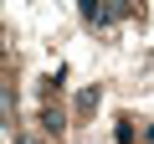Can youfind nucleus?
<instances>
[{
  "label": "nucleus",
  "instance_id": "f257e3e1",
  "mask_svg": "<svg viewBox=\"0 0 154 144\" xmlns=\"http://www.w3.org/2000/svg\"><path fill=\"white\" fill-rule=\"evenodd\" d=\"M82 16L93 21V26H108L113 16H123V11H113V5H82Z\"/></svg>",
  "mask_w": 154,
  "mask_h": 144
}]
</instances>
